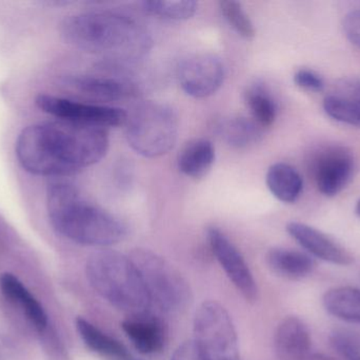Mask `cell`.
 <instances>
[{"mask_svg":"<svg viewBox=\"0 0 360 360\" xmlns=\"http://www.w3.org/2000/svg\"><path fill=\"white\" fill-rule=\"evenodd\" d=\"M109 146L105 128L59 120L23 129L17 139L16 156L32 175L63 177L103 160Z\"/></svg>","mask_w":360,"mask_h":360,"instance_id":"6da1fadb","label":"cell"},{"mask_svg":"<svg viewBox=\"0 0 360 360\" xmlns=\"http://www.w3.org/2000/svg\"><path fill=\"white\" fill-rule=\"evenodd\" d=\"M60 33L74 48L114 63L137 61L153 44L151 36L139 21L113 11L71 15L61 23Z\"/></svg>","mask_w":360,"mask_h":360,"instance_id":"7a4b0ae2","label":"cell"},{"mask_svg":"<svg viewBox=\"0 0 360 360\" xmlns=\"http://www.w3.org/2000/svg\"><path fill=\"white\" fill-rule=\"evenodd\" d=\"M46 209L54 230L78 244L107 247L126 238L127 228L120 219L84 200L67 182L49 185Z\"/></svg>","mask_w":360,"mask_h":360,"instance_id":"3957f363","label":"cell"},{"mask_svg":"<svg viewBox=\"0 0 360 360\" xmlns=\"http://www.w3.org/2000/svg\"><path fill=\"white\" fill-rule=\"evenodd\" d=\"M91 287L112 306L131 315L147 313L151 302L134 263L110 249L93 254L86 266Z\"/></svg>","mask_w":360,"mask_h":360,"instance_id":"277c9868","label":"cell"},{"mask_svg":"<svg viewBox=\"0 0 360 360\" xmlns=\"http://www.w3.org/2000/svg\"><path fill=\"white\" fill-rule=\"evenodd\" d=\"M179 137V118L169 105L147 101L139 105L126 122V137L133 150L145 158L168 154Z\"/></svg>","mask_w":360,"mask_h":360,"instance_id":"5b68a950","label":"cell"},{"mask_svg":"<svg viewBox=\"0 0 360 360\" xmlns=\"http://www.w3.org/2000/svg\"><path fill=\"white\" fill-rule=\"evenodd\" d=\"M134 263L150 302L166 312H179L192 299L188 281L174 266L154 252L136 249L129 256Z\"/></svg>","mask_w":360,"mask_h":360,"instance_id":"8992f818","label":"cell"},{"mask_svg":"<svg viewBox=\"0 0 360 360\" xmlns=\"http://www.w3.org/2000/svg\"><path fill=\"white\" fill-rule=\"evenodd\" d=\"M194 340L207 360H239L236 330L228 311L216 302H205L194 316Z\"/></svg>","mask_w":360,"mask_h":360,"instance_id":"52a82bcc","label":"cell"},{"mask_svg":"<svg viewBox=\"0 0 360 360\" xmlns=\"http://www.w3.org/2000/svg\"><path fill=\"white\" fill-rule=\"evenodd\" d=\"M308 171L319 192L331 198L340 194L352 181L354 156L346 146H319L309 156Z\"/></svg>","mask_w":360,"mask_h":360,"instance_id":"ba28073f","label":"cell"},{"mask_svg":"<svg viewBox=\"0 0 360 360\" xmlns=\"http://www.w3.org/2000/svg\"><path fill=\"white\" fill-rule=\"evenodd\" d=\"M35 103L44 113L63 122L105 128L126 125L128 120V113L120 108L80 103L54 95H38Z\"/></svg>","mask_w":360,"mask_h":360,"instance_id":"9c48e42d","label":"cell"},{"mask_svg":"<svg viewBox=\"0 0 360 360\" xmlns=\"http://www.w3.org/2000/svg\"><path fill=\"white\" fill-rule=\"evenodd\" d=\"M179 82L182 90L194 99L211 97L224 84L226 70L219 57L213 54H197L180 63Z\"/></svg>","mask_w":360,"mask_h":360,"instance_id":"30bf717a","label":"cell"},{"mask_svg":"<svg viewBox=\"0 0 360 360\" xmlns=\"http://www.w3.org/2000/svg\"><path fill=\"white\" fill-rule=\"evenodd\" d=\"M207 237L212 252L226 276L245 299L254 302L257 298V285L240 252L219 228H207Z\"/></svg>","mask_w":360,"mask_h":360,"instance_id":"8fae6325","label":"cell"},{"mask_svg":"<svg viewBox=\"0 0 360 360\" xmlns=\"http://www.w3.org/2000/svg\"><path fill=\"white\" fill-rule=\"evenodd\" d=\"M287 232L311 257L313 256L335 266H347L354 262L350 252L313 226L300 222H290Z\"/></svg>","mask_w":360,"mask_h":360,"instance_id":"7c38bea8","label":"cell"},{"mask_svg":"<svg viewBox=\"0 0 360 360\" xmlns=\"http://www.w3.org/2000/svg\"><path fill=\"white\" fill-rule=\"evenodd\" d=\"M312 340L306 323L296 316L283 319L274 335V350L278 360H309Z\"/></svg>","mask_w":360,"mask_h":360,"instance_id":"4fadbf2b","label":"cell"},{"mask_svg":"<svg viewBox=\"0 0 360 360\" xmlns=\"http://www.w3.org/2000/svg\"><path fill=\"white\" fill-rule=\"evenodd\" d=\"M323 107L333 120L360 127V78L340 80L323 99Z\"/></svg>","mask_w":360,"mask_h":360,"instance_id":"5bb4252c","label":"cell"},{"mask_svg":"<svg viewBox=\"0 0 360 360\" xmlns=\"http://www.w3.org/2000/svg\"><path fill=\"white\" fill-rule=\"evenodd\" d=\"M65 84L82 94L101 101H122L139 94V89L130 80L110 76H70Z\"/></svg>","mask_w":360,"mask_h":360,"instance_id":"9a60e30c","label":"cell"},{"mask_svg":"<svg viewBox=\"0 0 360 360\" xmlns=\"http://www.w3.org/2000/svg\"><path fill=\"white\" fill-rule=\"evenodd\" d=\"M0 290L4 297L12 302L40 334L48 332L49 319L46 311L31 292L14 275L4 273L0 276Z\"/></svg>","mask_w":360,"mask_h":360,"instance_id":"2e32d148","label":"cell"},{"mask_svg":"<svg viewBox=\"0 0 360 360\" xmlns=\"http://www.w3.org/2000/svg\"><path fill=\"white\" fill-rule=\"evenodd\" d=\"M122 328L135 349L143 354H154L164 348V327L148 312L131 315L122 323Z\"/></svg>","mask_w":360,"mask_h":360,"instance_id":"e0dca14e","label":"cell"},{"mask_svg":"<svg viewBox=\"0 0 360 360\" xmlns=\"http://www.w3.org/2000/svg\"><path fill=\"white\" fill-rule=\"evenodd\" d=\"M266 263L273 273L289 280H300L316 268L314 258L297 249L273 247L266 254Z\"/></svg>","mask_w":360,"mask_h":360,"instance_id":"ac0fdd59","label":"cell"},{"mask_svg":"<svg viewBox=\"0 0 360 360\" xmlns=\"http://www.w3.org/2000/svg\"><path fill=\"white\" fill-rule=\"evenodd\" d=\"M76 330L90 350L107 360H134L135 357L120 340L108 335L82 317L76 319Z\"/></svg>","mask_w":360,"mask_h":360,"instance_id":"d6986e66","label":"cell"},{"mask_svg":"<svg viewBox=\"0 0 360 360\" xmlns=\"http://www.w3.org/2000/svg\"><path fill=\"white\" fill-rule=\"evenodd\" d=\"M264 130L253 118L245 116H231L218 123L216 131L220 139L233 148L243 149L259 143Z\"/></svg>","mask_w":360,"mask_h":360,"instance_id":"ffe728a7","label":"cell"},{"mask_svg":"<svg viewBox=\"0 0 360 360\" xmlns=\"http://www.w3.org/2000/svg\"><path fill=\"white\" fill-rule=\"evenodd\" d=\"M266 182L271 194L277 200L288 204L296 202L304 190L302 175L287 163L273 164L268 169Z\"/></svg>","mask_w":360,"mask_h":360,"instance_id":"44dd1931","label":"cell"},{"mask_svg":"<svg viewBox=\"0 0 360 360\" xmlns=\"http://www.w3.org/2000/svg\"><path fill=\"white\" fill-rule=\"evenodd\" d=\"M215 162V148L209 139L190 142L180 151L177 165L186 177L200 179L207 175Z\"/></svg>","mask_w":360,"mask_h":360,"instance_id":"7402d4cb","label":"cell"},{"mask_svg":"<svg viewBox=\"0 0 360 360\" xmlns=\"http://www.w3.org/2000/svg\"><path fill=\"white\" fill-rule=\"evenodd\" d=\"M323 308L340 321L360 325V289L338 287L326 292Z\"/></svg>","mask_w":360,"mask_h":360,"instance_id":"603a6c76","label":"cell"},{"mask_svg":"<svg viewBox=\"0 0 360 360\" xmlns=\"http://www.w3.org/2000/svg\"><path fill=\"white\" fill-rule=\"evenodd\" d=\"M245 105L252 118L262 128L274 124L277 118V104L270 90L262 82H254L243 93Z\"/></svg>","mask_w":360,"mask_h":360,"instance_id":"cb8c5ba5","label":"cell"},{"mask_svg":"<svg viewBox=\"0 0 360 360\" xmlns=\"http://www.w3.org/2000/svg\"><path fill=\"white\" fill-rule=\"evenodd\" d=\"M197 2L193 0H148L143 2L146 13L170 20H188L197 11Z\"/></svg>","mask_w":360,"mask_h":360,"instance_id":"d4e9b609","label":"cell"},{"mask_svg":"<svg viewBox=\"0 0 360 360\" xmlns=\"http://www.w3.org/2000/svg\"><path fill=\"white\" fill-rule=\"evenodd\" d=\"M220 12L230 27L245 39H252L255 36V27L245 13L240 2L226 0L219 4Z\"/></svg>","mask_w":360,"mask_h":360,"instance_id":"484cf974","label":"cell"},{"mask_svg":"<svg viewBox=\"0 0 360 360\" xmlns=\"http://www.w3.org/2000/svg\"><path fill=\"white\" fill-rule=\"evenodd\" d=\"M332 348L347 360L360 359V337L346 330H338L330 336Z\"/></svg>","mask_w":360,"mask_h":360,"instance_id":"4316f807","label":"cell"},{"mask_svg":"<svg viewBox=\"0 0 360 360\" xmlns=\"http://www.w3.org/2000/svg\"><path fill=\"white\" fill-rule=\"evenodd\" d=\"M293 80L296 86L312 92H321L326 86L323 76L310 69L297 70Z\"/></svg>","mask_w":360,"mask_h":360,"instance_id":"83f0119b","label":"cell"},{"mask_svg":"<svg viewBox=\"0 0 360 360\" xmlns=\"http://www.w3.org/2000/svg\"><path fill=\"white\" fill-rule=\"evenodd\" d=\"M342 27L349 40L360 49V10L348 13L345 16Z\"/></svg>","mask_w":360,"mask_h":360,"instance_id":"f1b7e54d","label":"cell"},{"mask_svg":"<svg viewBox=\"0 0 360 360\" xmlns=\"http://www.w3.org/2000/svg\"><path fill=\"white\" fill-rule=\"evenodd\" d=\"M171 360H207L193 340L184 342L175 351Z\"/></svg>","mask_w":360,"mask_h":360,"instance_id":"f546056e","label":"cell"},{"mask_svg":"<svg viewBox=\"0 0 360 360\" xmlns=\"http://www.w3.org/2000/svg\"><path fill=\"white\" fill-rule=\"evenodd\" d=\"M309 360H334L331 359V357L325 356L323 354H315L311 355L310 359Z\"/></svg>","mask_w":360,"mask_h":360,"instance_id":"4dcf8cb0","label":"cell"},{"mask_svg":"<svg viewBox=\"0 0 360 360\" xmlns=\"http://www.w3.org/2000/svg\"><path fill=\"white\" fill-rule=\"evenodd\" d=\"M355 213L360 218V199L356 202V205H355Z\"/></svg>","mask_w":360,"mask_h":360,"instance_id":"1f68e13d","label":"cell"},{"mask_svg":"<svg viewBox=\"0 0 360 360\" xmlns=\"http://www.w3.org/2000/svg\"><path fill=\"white\" fill-rule=\"evenodd\" d=\"M134 360H141V359H135Z\"/></svg>","mask_w":360,"mask_h":360,"instance_id":"d6a6232c","label":"cell"},{"mask_svg":"<svg viewBox=\"0 0 360 360\" xmlns=\"http://www.w3.org/2000/svg\"><path fill=\"white\" fill-rule=\"evenodd\" d=\"M359 360H360V359H359Z\"/></svg>","mask_w":360,"mask_h":360,"instance_id":"836d02e7","label":"cell"}]
</instances>
